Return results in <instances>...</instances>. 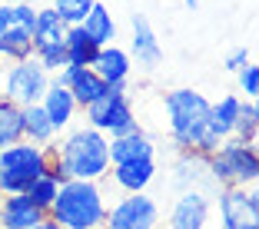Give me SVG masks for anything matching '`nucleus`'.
Segmentation results:
<instances>
[{"label": "nucleus", "instance_id": "nucleus-1", "mask_svg": "<svg viewBox=\"0 0 259 229\" xmlns=\"http://www.w3.org/2000/svg\"><path fill=\"white\" fill-rule=\"evenodd\" d=\"M163 110H166V126H169V140L180 153L193 150V153H209L220 150L223 136L213 126V103L203 97V93L190 90V86H180V90L163 93Z\"/></svg>", "mask_w": 259, "mask_h": 229}, {"label": "nucleus", "instance_id": "nucleus-2", "mask_svg": "<svg viewBox=\"0 0 259 229\" xmlns=\"http://www.w3.org/2000/svg\"><path fill=\"white\" fill-rule=\"evenodd\" d=\"M70 179H103L110 173V136L97 126H76L63 130L54 143H47Z\"/></svg>", "mask_w": 259, "mask_h": 229}, {"label": "nucleus", "instance_id": "nucleus-3", "mask_svg": "<svg viewBox=\"0 0 259 229\" xmlns=\"http://www.w3.org/2000/svg\"><path fill=\"white\" fill-rule=\"evenodd\" d=\"M107 213L110 199L103 176V179H67L47 216L60 229H97L107 222Z\"/></svg>", "mask_w": 259, "mask_h": 229}, {"label": "nucleus", "instance_id": "nucleus-4", "mask_svg": "<svg viewBox=\"0 0 259 229\" xmlns=\"http://www.w3.org/2000/svg\"><path fill=\"white\" fill-rule=\"evenodd\" d=\"M206 166L216 186H252L259 183V143L226 136L220 150L206 156Z\"/></svg>", "mask_w": 259, "mask_h": 229}, {"label": "nucleus", "instance_id": "nucleus-5", "mask_svg": "<svg viewBox=\"0 0 259 229\" xmlns=\"http://www.w3.org/2000/svg\"><path fill=\"white\" fill-rule=\"evenodd\" d=\"M47 146L17 140L0 150V193H27L37 176H44Z\"/></svg>", "mask_w": 259, "mask_h": 229}, {"label": "nucleus", "instance_id": "nucleus-6", "mask_svg": "<svg viewBox=\"0 0 259 229\" xmlns=\"http://www.w3.org/2000/svg\"><path fill=\"white\" fill-rule=\"evenodd\" d=\"M126 90H130V80L110 83L103 97H97L90 107H83L87 126H97V130H103L107 136H123V133L137 130L140 120H137V110L130 103Z\"/></svg>", "mask_w": 259, "mask_h": 229}, {"label": "nucleus", "instance_id": "nucleus-7", "mask_svg": "<svg viewBox=\"0 0 259 229\" xmlns=\"http://www.w3.org/2000/svg\"><path fill=\"white\" fill-rule=\"evenodd\" d=\"M50 86V73L37 63V57H27V60L10 63V70L4 73V97L14 100L17 107H30L40 103V97Z\"/></svg>", "mask_w": 259, "mask_h": 229}, {"label": "nucleus", "instance_id": "nucleus-8", "mask_svg": "<svg viewBox=\"0 0 259 229\" xmlns=\"http://www.w3.org/2000/svg\"><path fill=\"white\" fill-rule=\"evenodd\" d=\"M110 229H160V206L150 193H123L107 213Z\"/></svg>", "mask_w": 259, "mask_h": 229}, {"label": "nucleus", "instance_id": "nucleus-9", "mask_svg": "<svg viewBox=\"0 0 259 229\" xmlns=\"http://www.w3.org/2000/svg\"><path fill=\"white\" fill-rule=\"evenodd\" d=\"M220 226L259 229V199L249 186H220Z\"/></svg>", "mask_w": 259, "mask_h": 229}, {"label": "nucleus", "instance_id": "nucleus-10", "mask_svg": "<svg viewBox=\"0 0 259 229\" xmlns=\"http://www.w3.org/2000/svg\"><path fill=\"white\" fill-rule=\"evenodd\" d=\"M50 80L60 83V86H67V90L73 93V100H76V107H80V110L90 107L97 97L107 93V80H103L93 67H70V63H67V67L57 70Z\"/></svg>", "mask_w": 259, "mask_h": 229}, {"label": "nucleus", "instance_id": "nucleus-11", "mask_svg": "<svg viewBox=\"0 0 259 229\" xmlns=\"http://www.w3.org/2000/svg\"><path fill=\"white\" fill-rule=\"evenodd\" d=\"M209 213H213V199L206 196L199 186H193V190L180 193L173 213H169V226H176V229H206Z\"/></svg>", "mask_w": 259, "mask_h": 229}, {"label": "nucleus", "instance_id": "nucleus-12", "mask_svg": "<svg viewBox=\"0 0 259 229\" xmlns=\"http://www.w3.org/2000/svg\"><path fill=\"white\" fill-rule=\"evenodd\" d=\"M130 27H133V54H130V60H137L140 70H146V73L160 70V63H163V47H160V40H156L153 23L146 20L143 14H133Z\"/></svg>", "mask_w": 259, "mask_h": 229}, {"label": "nucleus", "instance_id": "nucleus-13", "mask_svg": "<svg viewBox=\"0 0 259 229\" xmlns=\"http://www.w3.org/2000/svg\"><path fill=\"white\" fill-rule=\"evenodd\" d=\"M110 186L123 193H143L146 186L156 179V160H130V163H113L107 173Z\"/></svg>", "mask_w": 259, "mask_h": 229}, {"label": "nucleus", "instance_id": "nucleus-14", "mask_svg": "<svg viewBox=\"0 0 259 229\" xmlns=\"http://www.w3.org/2000/svg\"><path fill=\"white\" fill-rule=\"evenodd\" d=\"M44 209L27 193H4L0 196V229H27L44 219Z\"/></svg>", "mask_w": 259, "mask_h": 229}, {"label": "nucleus", "instance_id": "nucleus-15", "mask_svg": "<svg viewBox=\"0 0 259 229\" xmlns=\"http://www.w3.org/2000/svg\"><path fill=\"white\" fill-rule=\"evenodd\" d=\"M40 107L47 110V116H50V123L57 126V133L70 130V123L76 120V113H80V107H76L73 93H70L67 86L54 83V80H50V86H47V93L40 97Z\"/></svg>", "mask_w": 259, "mask_h": 229}, {"label": "nucleus", "instance_id": "nucleus-16", "mask_svg": "<svg viewBox=\"0 0 259 229\" xmlns=\"http://www.w3.org/2000/svg\"><path fill=\"white\" fill-rule=\"evenodd\" d=\"M156 153V143L143 130H130L123 136H110V163H130V160H150Z\"/></svg>", "mask_w": 259, "mask_h": 229}, {"label": "nucleus", "instance_id": "nucleus-17", "mask_svg": "<svg viewBox=\"0 0 259 229\" xmlns=\"http://www.w3.org/2000/svg\"><path fill=\"white\" fill-rule=\"evenodd\" d=\"M90 67L97 70V73L107 80V86H110V83H123V80H130L133 60H130V54L123 50V47L107 43V47H100V50H97V57H93Z\"/></svg>", "mask_w": 259, "mask_h": 229}, {"label": "nucleus", "instance_id": "nucleus-18", "mask_svg": "<svg viewBox=\"0 0 259 229\" xmlns=\"http://www.w3.org/2000/svg\"><path fill=\"white\" fill-rule=\"evenodd\" d=\"M203 179H209L206 156H203V153H193V150H183V153H180V160H176L173 186H176V190H193V186H199Z\"/></svg>", "mask_w": 259, "mask_h": 229}, {"label": "nucleus", "instance_id": "nucleus-19", "mask_svg": "<svg viewBox=\"0 0 259 229\" xmlns=\"http://www.w3.org/2000/svg\"><path fill=\"white\" fill-rule=\"evenodd\" d=\"M80 27H83V33H87V37H90L97 47H107V43H113V40H116V23H113V14H110V10L103 7L100 0L90 7V14L83 17V23H80Z\"/></svg>", "mask_w": 259, "mask_h": 229}, {"label": "nucleus", "instance_id": "nucleus-20", "mask_svg": "<svg viewBox=\"0 0 259 229\" xmlns=\"http://www.w3.org/2000/svg\"><path fill=\"white\" fill-rule=\"evenodd\" d=\"M23 140H30V143H54L57 140V126L50 123L47 110L40 103H30V107H23Z\"/></svg>", "mask_w": 259, "mask_h": 229}, {"label": "nucleus", "instance_id": "nucleus-21", "mask_svg": "<svg viewBox=\"0 0 259 229\" xmlns=\"http://www.w3.org/2000/svg\"><path fill=\"white\" fill-rule=\"evenodd\" d=\"M33 57V30L27 27H10V30L0 33V60L17 63Z\"/></svg>", "mask_w": 259, "mask_h": 229}, {"label": "nucleus", "instance_id": "nucleus-22", "mask_svg": "<svg viewBox=\"0 0 259 229\" xmlns=\"http://www.w3.org/2000/svg\"><path fill=\"white\" fill-rule=\"evenodd\" d=\"M63 40H67V63H70V67H90L100 47H97V43H93V40L83 33V27H80V23L67 27Z\"/></svg>", "mask_w": 259, "mask_h": 229}, {"label": "nucleus", "instance_id": "nucleus-23", "mask_svg": "<svg viewBox=\"0 0 259 229\" xmlns=\"http://www.w3.org/2000/svg\"><path fill=\"white\" fill-rule=\"evenodd\" d=\"M63 33H67V23L60 20V14H57L54 7H40L37 10V23H33V50L63 40Z\"/></svg>", "mask_w": 259, "mask_h": 229}, {"label": "nucleus", "instance_id": "nucleus-24", "mask_svg": "<svg viewBox=\"0 0 259 229\" xmlns=\"http://www.w3.org/2000/svg\"><path fill=\"white\" fill-rule=\"evenodd\" d=\"M23 140V107L0 93V150Z\"/></svg>", "mask_w": 259, "mask_h": 229}, {"label": "nucleus", "instance_id": "nucleus-25", "mask_svg": "<svg viewBox=\"0 0 259 229\" xmlns=\"http://www.w3.org/2000/svg\"><path fill=\"white\" fill-rule=\"evenodd\" d=\"M239 107H243V97H236V93H226V97H223L220 103H213V110H209V116H213V126H216V133H220L223 140L233 136V126H236V120H239Z\"/></svg>", "mask_w": 259, "mask_h": 229}, {"label": "nucleus", "instance_id": "nucleus-26", "mask_svg": "<svg viewBox=\"0 0 259 229\" xmlns=\"http://www.w3.org/2000/svg\"><path fill=\"white\" fill-rule=\"evenodd\" d=\"M57 193H60V183H57V179H50V176L44 173V176H37V179L30 183V190H27V196H30L33 203H37V206L44 209V213H50V206H54Z\"/></svg>", "mask_w": 259, "mask_h": 229}, {"label": "nucleus", "instance_id": "nucleus-27", "mask_svg": "<svg viewBox=\"0 0 259 229\" xmlns=\"http://www.w3.org/2000/svg\"><path fill=\"white\" fill-rule=\"evenodd\" d=\"M233 136L246 140V143H256L259 140V116H256L249 100H243V107H239V120H236V126H233Z\"/></svg>", "mask_w": 259, "mask_h": 229}, {"label": "nucleus", "instance_id": "nucleus-28", "mask_svg": "<svg viewBox=\"0 0 259 229\" xmlns=\"http://www.w3.org/2000/svg\"><path fill=\"white\" fill-rule=\"evenodd\" d=\"M93 4L97 0H54V10L60 14V20L67 27H73V23H83V17L90 14Z\"/></svg>", "mask_w": 259, "mask_h": 229}, {"label": "nucleus", "instance_id": "nucleus-29", "mask_svg": "<svg viewBox=\"0 0 259 229\" xmlns=\"http://www.w3.org/2000/svg\"><path fill=\"white\" fill-rule=\"evenodd\" d=\"M239 76V90H243V100H252L259 93V67L256 63H246L243 70H236Z\"/></svg>", "mask_w": 259, "mask_h": 229}, {"label": "nucleus", "instance_id": "nucleus-30", "mask_svg": "<svg viewBox=\"0 0 259 229\" xmlns=\"http://www.w3.org/2000/svg\"><path fill=\"white\" fill-rule=\"evenodd\" d=\"M246 63H249V50H246V47H233V50L226 54V60H223V67H226L229 73H236V70L246 67Z\"/></svg>", "mask_w": 259, "mask_h": 229}, {"label": "nucleus", "instance_id": "nucleus-31", "mask_svg": "<svg viewBox=\"0 0 259 229\" xmlns=\"http://www.w3.org/2000/svg\"><path fill=\"white\" fill-rule=\"evenodd\" d=\"M27 229H60V226H57V222L50 219V216H44L40 222H33V226H27Z\"/></svg>", "mask_w": 259, "mask_h": 229}, {"label": "nucleus", "instance_id": "nucleus-32", "mask_svg": "<svg viewBox=\"0 0 259 229\" xmlns=\"http://www.w3.org/2000/svg\"><path fill=\"white\" fill-rule=\"evenodd\" d=\"M249 103H252V110H256V116H259V93H256V97L249 100Z\"/></svg>", "mask_w": 259, "mask_h": 229}, {"label": "nucleus", "instance_id": "nucleus-33", "mask_svg": "<svg viewBox=\"0 0 259 229\" xmlns=\"http://www.w3.org/2000/svg\"><path fill=\"white\" fill-rule=\"evenodd\" d=\"M183 4H186L190 10H196V7H199V0H183Z\"/></svg>", "mask_w": 259, "mask_h": 229}, {"label": "nucleus", "instance_id": "nucleus-34", "mask_svg": "<svg viewBox=\"0 0 259 229\" xmlns=\"http://www.w3.org/2000/svg\"><path fill=\"white\" fill-rule=\"evenodd\" d=\"M97 229H110V226H107V222H103V226H97Z\"/></svg>", "mask_w": 259, "mask_h": 229}, {"label": "nucleus", "instance_id": "nucleus-35", "mask_svg": "<svg viewBox=\"0 0 259 229\" xmlns=\"http://www.w3.org/2000/svg\"><path fill=\"white\" fill-rule=\"evenodd\" d=\"M166 229H176V226H166Z\"/></svg>", "mask_w": 259, "mask_h": 229}, {"label": "nucleus", "instance_id": "nucleus-36", "mask_svg": "<svg viewBox=\"0 0 259 229\" xmlns=\"http://www.w3.org/2000/svg\"><path fill=\"white\" fill-rule=\"evenodd\" d=\"M0 196H4V193H0Z\"/></svg>", "mask_w": 259, "mask_h": 229}, {"label": "nucleus", "instance_id": "nucleus-37", "mask_svg": "<svg viewBox=\"0 0 259 229\" xmlns=\"http://www.w3.org/2000/svg\"><path fill=\"white\" fill-rule=\"evenodd\" d=\"M256 67H259V63H256Z\"/></svg>", "mask_w": 259, "mask_h": 229}, {"label": "nucleus", "instance_id": "nucleus-38", "mask_svg": "<svg viewBox=\"0 0 259 229\" xmlns=\"http://www.w3.org/2000/svg\"><path fill=\"white\" fill-rule=\"evenodd\" d=\"M256 143H259V140H256Z\"/></svg>", "mask_w": 259, "mask_h": 229}]
</instances>
